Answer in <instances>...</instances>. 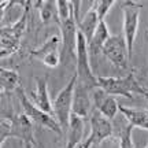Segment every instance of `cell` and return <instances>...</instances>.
Segmentation results:
<instances>
[{
  "mask_svg": "<svg viewBox=\"0 0 148 148\" xmlns=\"http://www.w3.org/2000/svg\"><path fill=\"white\" fill-rule=\"evenodd\" d=\"M140 8H141V4H137V3L130 1V0L123 3V5H122V11H123V37H125V41H126L129 59H132L133 55V45H134V40H136V34H137Z\"/></svg>",
  "mask_w": 148,
  "mask_h": 148,
  "instance_id": "obj_9",
  "label": "cell"
},
{
  "mask_svg": "<svg viewBox=\"0 0 148 148\" xmlns=\"http://www.w3.org/2000/svg\"><path fill=\"white\" fill-rule=\"evenodd\" d=\"M84 130H85V123L84 118L75 115L71 112L70 116V125H69V137L66 141V148H75L84 137Z\"/></svg>",
  "mask_w": 148,
  "mask_h": 148,
  "instance_id": "obj_16",
  "label": "cell"
},
{
  "mask_svg": "<svg viewBox=\"0 0 148 148\" xmlns=\"http://www.w3.org/2000/svg\"><path fill=\"white\" fill-rule=\"evenodd\" d=\"M93 93V104L97 111H100L103 115L108 119H114L118 111V103H116L114 96L106 93L100 88H95L92 90Z\"/></svg>",
  "mask_w": 148,
  "mask_h": 148,
  "instance_id": "obj_15",
  "label": "cell"
},
{
  "mask_svg": "<svg viewBox=\"0 0 148 148\" xmlns=\"http://www.w3.org/2000/svg\"><path fill=\"white\" fill-rule=\"evenodd\" d=\"M145 148H148V145H147V147H145Z\"/></svg>",
  "mask_w": 148,
  "mask_h": 148,
  "instance_id": "obj_26",
  "label": "cell"
},
{
  "mask_svg": "<svg viewBox=\"0 0 148 148\" xmlns=\"http://www.w3.org/2000/svg\"><path fill=\"white\" fill-rule=\"evenodd\" d=\"M118 110L122 115L126 118V121L134 127H140L148 130V110H137V108H129L125 106H119Z\"/></svg>",
  "mask_w": 148,
  "mask_h": 148,
  "instance_id": "obj_18",
  "label": "cell"
},
{
  "mask_svg": "<svg viewBox=\"0 0 148 148\" xmlns=\"http://www.w3.org/2000/svg\"><path fill=\"white\" fill-rule=\"evenodd\" d=\"M10 132H11V116L1 115V118H0V145H3V143L10 137Z\"/></svg>",
  "mask_w": 148,
  "mask_h": 148,
  "instance_id": "obj_22",
  "label": "cell"
},
{
  "mask_svg": "<svg viewBox=\"0 0 148 148\" xmlns=\"http://www.w3.org/2000/svg\"><path fill=\"white\" fill-rule=\"evenodd\" d=\"M25 148H37V147H36V144H26Z\"/></svg>",
  "mask_w": 148,
  "mask_h": 148,
  "instance_id": "obj_24",
  "label": "cell"
},
{
  "mask_svg": "<svg viewBox=\"0 0 148 148\" xmlns=\"http://www.w3.org/2000/svg\"><path fill=\"white\" fill-rule=\"evenodd\" d=\"M33 3L27 4L23 7V12H22L21 18L12 23L10 26H3L0 30V56L1 59L8 58L10 55L15 53L19 49V44H21V38L23 33L26 30V21H27V14H29V7Z\"/></svg>",
  "mask_w": 148,
  "mask_h": 148,
  "instance_id": "obj_2",
  "label": "cell"
},
{
  "mask_svg": "<svg viewBox=\"0 0 148 148\" xmlns=\"http://www.w3.org/2000/svg\"><path fill=\"white\" fill-rule=\"evenodd\" d=\"M78 77L74 73L73 77L70 78L67 85L63 89L60 90L56 96L55 101L52 103L53 107V116L56 118V121L59 122V125L62 126V129H69L70 125V116H71V106H73V96H74V89L77 85Z\"/></svg>",
  "mask_w": 148,
  "mask_h": 148,
  "instance_id": "obj_5",
  "label": "cell"
},
{
  "mask_svg": "<svg viewBox=\"0 0 148 148\" xmlns=\"http://www.w3.org/2000/svg\"><path fill=\"white\" fill-rule=\"evenodd\" d=\"M30 96L34 106L53 116V107L48 95V75L36 78V90L30 92Z\"/></svg>",
  "mask_w": 148,
  "mask_h": 148,
  "instance_id": "obj_14",
  "label": "cell"
},
{
  "mask_svg": "<svg viewBox=\"0 0 148 148\" xmlns=\"http://www.w3.org/2000/svg\"><path fill=\"white\" fill-rule=\"evenodd\" d=\"M81 148H84V147H81Z\"/></svg>",
  "mask_w": 148,
  "mask_h": 148,
  "instance_id": "obj_27",
  "label": "cell"
},
{
  "mask_svg": "<svg viewBox=\"0 0 148 148\" xmlns=\"http://www.w3.org/2000/svg\"><path fill=\"white\" fill-rule=\"evenodd\" d=\"M59 44H60V38L58 36L49 37L40 48L30 51V56L42 60V63L48 67H56L60 63Z\"/></svg>",
  "mask_w": 148,
  "mask_h": 148,
  "instance_id": "obj_10",
  "label": "cell"
},
{
  "mask_svg": "<svg viewBox=\"0 0 148 148\" xmlns=\"http://www.w3.org/2000/svg\"><path fill=\"white\" fill-rule=\"evenodd\" d=\"M11 116V132L10 137L19 138L23 145L36 144L33 134V122L25 114H15Z\"/></svg>",
  "mask_w": 148,
  "mask_h": 148,
  "instance_id": "obj_11",
  "label": "cell"
},
{
  "mask_svg": "<svg viewBox=\"0 0 148 148\" xmlns=\"http://www.w3.org/2000/svg\"><path fill=\"white\" fill-rule=\"evenodd\" d=\"M108 37H110V32H108L106 21H100L95 34H93L92 41L88 44V51H89V53L97 55V53L101 51L103 45L106 44V41L108 40Z\"/></svg>",
  "mask_w": 148,
  "mask_h": 148,
  "instance_id": "obj_20",
  "label": "cell"
},
{
  "mask_svg": "<svg viewBox=\"0 0 148 148\" xmlns=\"http://www.w3.org/2000/svg\"><path fill=\"white\" fill-rule=\"evenodd\" d=\"M101 53L116 69L126 70L129 67L130 59L127 55V47L123 34H115V36L108 37V40L101 48Z\"/></svg>",
  "mask_w": 148,
  "mask_h": 148,
  "instance_id": "obj_8",
  "label": "cell"
},
{
  "mask_svg": "<svg viewBox=\"0 0 148 148\" xmlns=\"http://www.w3.org/2000/svg\"><path fill=\"white\" fill-rule=\"evenodd\" d=\"M0 86L3 93H11L16 92L21 86V77L15 70H8L1 67L0 69Z\"/></svg>",
  "mask_w": 148,
  "mask_h": 148,
  "instance_id": "obj_19",
  "label": "cell"
},
{
  "mask_svg": "<svg viewBox=\"0 0 148 148\" xmlns=\"http://www.w3.org/2000/svg\"><path fill=\"white\" fill-rule=\"evenodd\" d=\"M133 125H130L129 122L122 125L119 127V148H134L133 145V138H132V132H133Z\"/></svg>",
  "mask_w": 148,
  "mask_h": 148,
  "instance_id": "obj_21",
  "label": "cell"
},
{
  "mask_svg": "<svg viewBox=\"0 0 148 148\" xmlns=\"http://www.w3.org/2000/svg\"><path fill=\"white\" fill-rule=\"evenodd\" d=\"M90 148H97V147H90Z\"/></svg>",
  "mask_w": 148,
  "mask_h": 148,
  "instance_id": "obj_25",
  "label": "cell"
},
{
  "mask_svg": "<svg viewBox=\"0 0 148 148\" xmlns=\"http://www.w3.org/2000/svg\"><path fill=\"white\" fill-rule=\"evenodd\" d=\"M114 136V126L111 123V119L106 118L100 111L93 108L90 114V134L82 144L84 148L97 147L104 140Z\"/></svg>",
  "mask_w": 148,
  "mask_h": 148,
  "instance_id": "obj_6",
  "label": "cell"
},
{
  "mask_svg": "<svg viewBox=\"0 0 148 148\" xmlns=\"http://www.w3.org/2000/svg\"><path fill=\"white\" fill-rule=\"evenodd\" d=\"M97 88L103 89L106 93L114 96H126L127 99H133L132 93L143 95L148 97V92L144 89L134 77V73H130L125 77H97Z\"/></svg>",
  "mask_w": 148,
  "mask_h": 148,
  "instance_id": "obj_1",
  "label": "cell"
},
{
  "mask_svg": "<svg viewBox=\"0 0 148 148\" xmlns=\"http://www.w3.org/2000/svg\"><path fill=\"white\" fill-rule=\"evenodd\" d=\"M92 90L93 89H89L88 86L77 82L73 96V106H71V112L73 114L81 116L84 119L86 116H90L92 111H93V108H92V97H90Z\"/></svg>",
  "mask_w": 148,
  "mask_h": 148,
  "instance_id": "obj_13",
  "label": "cell"
},
{
  "mask_svg": "<svg viewBox=\"0 0 148 148\" xmlns=\"http://www.w3.org/2000/svg\"><path fill=\"white\" fill-rule=\"evenodd\" d=\"M74 4V12H75V21H77V26H78L79 32L84 34L86 42L89 44L93 38V34H95L96 29L99 26V16H97V11H96V7L93 4V7H90L89 10L86 11V14L84 15L82 19H79L78 15V5L81 4V1H73Z\"/></svg>",
  "mask_w": 148,
  "mask_h": 148,
  "instance_id": "obj_12",
  "label": "cell"
},
{
  "mask_svg": "<svg viewBox=\"0 0 148 148\" xmlns=\"http://www.w3.org/2000/svg\"><path fill=\"white\" fill-rule=\"evenodd\" d=\"M147 99H148V97H147Z\"/></svg>",
  "mask_w": 148,
  "mask_h": 148,
  "instance_id": "obj_28",
  "label": "cell"
},
{
  "mask_svg": "<svg viewBox=\"0 0 148 148\" xmlns=\"http://www.w3.org/2000/svg\"><path fill=\"white\" fill-rule=\"evenodd\" d=\"M75 74L78 77V84L88 86L89 89L97 88V77L93 75L89 63V51L88 42L84 34L79 32L77 34V48H75Z\"/></svg>",
  "mask_w": 148,
  "mask_h": 148,
  "instance_id": "obj_3",
  "label": "cell"
},
{
  "mask_svg": "<svg viewBox=\"0 0 148 148\" xmlns=\"http://www.w3.org/2000/svg\"><path fill=\"white\" fill-rule=\"evenodd\" d=\"M33 5H36L40 10V18H41V22L44 25H49V23H53V22L60 25L58 12V1H53V0L34 1Z\"/></svg>",
  "mask_w": 148,
  "mask_h": 148,
  "instance_id": "obj_17",
  "label": "cell"
},
{
  "mask_svg": "<svg viewBox=\"0 0 148 148\" xmlns=\"http://www.w3.org/2000/svg\"><path fill=\"white\" fill-rule=\"evenodd\" d=\"M60 32H62V51H60V63H66V60L75 58L77 48V34L78 26L75 21V12L71 11L67 18L60 19Z\"/></svg>",
  "mask_w": 148,
  "mask_h": 148,
  "instance_id": "obj_7",
  "label": "cell"
},
{
  "mask_svg": "<svg viewBox=\"0 0 148 148\" xmlns=\"http://www.w3.org/2000/svg\"><path fill=\"white\" fill-rule=\"evenodd\" d=\"M16 97L21 103V107L23 110V114L38 126L45 127V129H49L52 132L58 133V134H62V126L59 125V122L56 121V118L52 115H49L47 112H44L42 110H40L38 107H36L33 104V101L27 97V95L25 93V90L22 86H19L16 89Z\"/></svg>",
  "mask_w": 148,
  "mask_h": 148,
  "instance_id": "obj_4",
  "label": "cell"
},
{
  "mask_svg": "<svg viewBox=\"0 0 148 148\" xmlns=\"http://www.w3.org/2000/svg\"><path fill=\"white\" fill-rule=\"evenodd\" d=\"M115 4L114 0H100V1H95V7L97 11V16H99V22L104 21V16L107 15V12L110 11V8Z\"/></svg>",
  "mask_w": 148,
  "mask_h": 148,
  "instance_id": "obj_23",
  "label": "cell"
}]
</instances>
